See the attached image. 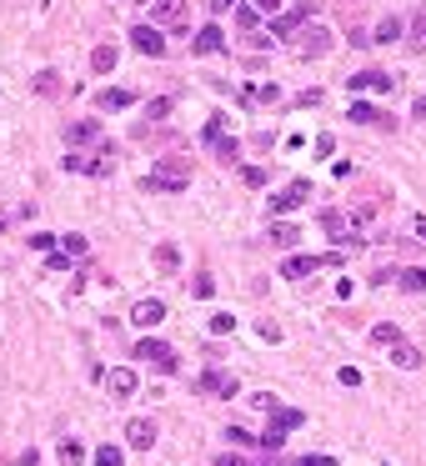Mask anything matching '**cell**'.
Segmentation results:
<instances>
[{
    "label": "cell",
    "instance_id": "6da1fadb",
    "mask_svg": "<svg viewBox=\"0 0 426 466\" xmlns=\"http://www.w3.org/2000/svg\"><path fill=\"white\" fill-rule=\"evenodd\" d=\"M186 186H190V161L186 156H166L145 176V190H186Z\"/></svg>",
    "mask_w": 426,
    "mask_h": 466
},
{
    "label": "cell",
    "instance_id": "7a4b0ae2",
    "mask_svg": "<svg viewBox=\"0 0 426 466\" xmlns=\"http://www.w3.org/2000/svg\"><path fill=\"white\" fill-rule=\"evenodd\" d=\"M256 406L266 411V427H276V431H296L306 421V411H296V406H281V401H276L271 391H261L256 396Z\"/></svg>",
    "mask_w": 426,
    "mask_h": 466
},
{
    "label": "cell",
    "instance_id": "3957f363",
    "mask_svg": "<svg viewBox=\"0 0 426 466\" xmlns=\"http://www.w3.org/2000/svg\"><path fill=\"white\" fill-rule=\"evenodd\" d=\"M346 91H351V96H361V91L391 96V91H396V75H387V71H356V75L346 80Z\"/></svg>",
    "mask_w": 426,
    "mask_h": 466
},
{
    "label": "cell",
    "instance_id": "277c9868",
    "mask_svg": "<svg viewBox=\"0 0 426 466\" xmlns=\"http://www.w3.org/2000/svg\"><path fill=\"white\" fill-rule=\"evenodd\" d=\"M136 361H151L161 376H170V371H176V351H170L166 341H141L136 346Z\"/></svg>",
    "mask_w": 426,
    "mask_h": 466
},
{
    "label": "cell",
    "instance_id": "5b68a950",
    "mask_svg": "<svg viewBox=\"0 0 426 466\" xmlns=\"http://www.w3.org/2000/svg\"><path fill=\"white\" fill-rule=\"evenodd\" d=\"M341 256H291L286 266H281V276L286 281H301V276H316V271H326V266H336Z\"/></svg>",
    "mask_w": 426,
    "mask_h": 466
},
{
    "label": "cell",
    "instance_id": "8992f818",
    "mask_svg": "<svg viewBox=\"0 0 426 466\" xmlns=\"http://www.w3.org/2000/svg\"><path fill=\"white\" fill-rule=\"evenodd\" d=\"M196 391H221L226 401H236V396H241V381H236V376H226V371H216V366H206L201 381H196Z\"/></svg>",
    "mask_w": 426,
    "mask_h": 466
},
{
    "label": "cell",
    "instance_id": "52a82bcc",
    "mask_svg": "<svg viewBox=\"0 0 426 466\" xmlns=\"http://www.w3.org/2000/svg\"><path fill=\"white\" fill-rule=\"evenodd\" d=\"M306 201H311V181H291L281 196H271V216H286V210L306 206Z\"/></svg>",
    "mask_w": 426,
    "mask_h": 466
},
{
    "label": "cell",
    "instance_id": "ba28073f",
    "mask_svg": "<svg viewBox=\"0 0 426 466\" xmlns=\"http://www.w3.org/2000/svg\"><path fill=\"white\" fill-rule=\"evenodd\" d=\"M125 447L151 451V447H156V421H151V416H131V421H125Z\"/></svg>",
    "mask_w": 426,
    "mask_h": 466
},
{
    "label": "cell",
    "instance_id": "9c48e42d",
    "mask_svg": "<svg viewBox=\"0 0 426 466\" xmlns=\"http://www.w3.org/2000/svg\"><path fill=\"white\" fill-rule=\"evenodd\" d=\"M321 226H326V236L346 251V246H361V236H356V226H346V216L341 210H321Z\"/></svg>",
    "mask_w": 426,
    "mask_h": 466
},
{
    "label": "cell",
    "instance_id": "30bf717a",
    "mask_svg": "<svg viewBox=\"0 0 426 466\" xmlns=\"http://www.w3.org/2000/svg\"><path fill=\"white\" fill-rule=\"evenodd\" d=\"M131 321H136V326H145V331H151L156 321H166V301H161V296H141V301L131 306Z\"/></svg>",
    "mask_w": 426,
    "mask_h": 466
},
{
    "label": "cell",
    "instance_id": "8fae6325",
    "mask_svg": "<svg viewBox=\"0 0 426 466\" xmlns=\"http://www.w3.org/2000/svg\"><path fill=\"white\" fill-rule=\"evenodd\" d=\"M131 46H136L141 55H151V60H156V55H166V40H161V30H156V26H136V30H131Z\"/></svg>",
    "mask_w": 426,
    "mask_h": 466
},
{
    "label": "cell",
    "instance_id": "7c38bea8",
    "mask_svg": "<svg viewBox=\"0 0 426 466\" xmlns=\"http://www.w3.org/2000/svg\"><path fill=\"white\" fill-rule=\"evenodd\" d=\"M136 386H141V381H136V371L131 366H116V371H105V391H111V396H136Z\"/></svg>",
    "mask_w": 426,
    "mask_h": 466
},
{
    "label": "cell",
    "instance_id": "4fadbf2b",
    "mask_svg": "<svg viewBox=\"0 0 426 466\" xmlns=\"http://www.w3.org/2000/svg\"><path fill=\"white\" fill-rule=\"evenodd\" d=\"M151 15H156V26H181L186 0H151Z\"/></svg>",
    "mask_w": 426,
    "mask_h": 466
},
{
    "label": "cell",
    "instance_id": "5bb4252c",
    "mask_svg": "<svg viewBox=\"0 0 426 466\" xmlns=\"http://www.w3.org/2000/svg\"><path fill=\"white\" fill-rule=\"evenodd\" d=\"M316 10V0H306V6H296V10H286V15H276V26H271V35H291L296 26H301V20Z\"/></svg>",
    "mask_w": 426,
    "mask_h": 466
},
{
    "label": "cell",
    "instance_id": "9a60e30c",
    "mask_svg": "<svg viewBox=\"0 0 426 466\" xmlns=\"http://www.w3.org/2000/svg\"><path fill=\"white\" fill-rule=\"evenodd\" d=\"M326 51H331V30L326 26H311L301 35V55H326Z\"/></svg>",
    "mask_w": 426,
    "mask_h": 466
},
{
    "label": "cell",
    "instance_id": "2e32d148",
    "mask_svg": "<svg viewBox=\"0 0 426 466\" xmlns=\"http://www.w3.org/2000/svg\"><path fill=\"white\" fill-rule=\"evenodd\" d=\"M91 141H100V120H76V125H66V145H91Z\"/></svg>",
    "mask_w": 426,
    "mask_h": 466
},
{
    "label": "cell",
    "instance_id": "e0dca14e",
    "mask_svg": "<svg viewBox=\"0 0 426 466\" xmlns=\"http://www.w3.org/2000/svg\"><path fill=\"white\" fill-rule=\"evenodd\" d=\"M131 100H136L131 91H121V86H105V91L96 96V111H125Z\"/></svg>",
    "mask_w": 426,
    "mask_h": 466
},
{
    "label": "cell",
    "instance_id": "ac0fdd59",
    "mask_svg": "<svg viewBox=\"0 0 426 466\" xmlns=\"http://www.w3.org/2000/svg\"><path fill=\"white\" fill-rule=\"evenodd\" d=\"M221 46H226V40H221V30H216V26H206L196 40H190V51H196V55H216Z\"/></svg>",
    "mask_w": 426,
    "mask_h": 466
},
{
    "label": "cell",
    "instance_id": "d6986e66",
    "mask_svg": "<svg viewBox=\"0 0 426 466\" xmlns=\"http://www.w3.org/2000/svg\"><path fill=\"white\" fill-rule=\"evenodd\" d=\"M391 361H396L401 371H416V366H421V351H416L411 341H396V346H391Z\"/></svg>",
    "mask_w": 426,
    "mask_h": 466
},
{
    "label": "cell",
    "instance_id": "ffe728a7",
    "mask_svg": "<svg viewBox=\"0 0 426 466\" xmlns=\"http://www.w3.org/2000/svg\"><path fill=\"white\" fill-rule=\"evenodd\" d=\"M116 60H121L116 46H96V51H91V71H96V75H111V71H116Z\"/></svg>",
    "mask_w": 426,
    "mask_h": 466
},
{
    "label": "cell",
    "instance_id": "44dd1931",
    "mask_svg": "<svg viewBox=\"0 0 426 466\" xmlns=\"http://www.w3.org/2000/svg\"><path fill=\"white\" fill-rule=\"evenodd\" d=\"M55 246H60V251H66V256H71V261H85V251H91V241H85V236H80V231H71V236H55Z\"/></svg>",
    "mask_w": 426,
    "mask_h": 466
},
{
    "label": "cell",
    "instance_id": "7402d4cb",
    "mask_svg": "<svg viewBox=\"0 0 426 466\" xmlns=\"http://www.w3.org/2000/svg\"><path fill=\"white\" fill-rule=\"evenodd\" d=\"M351 120H361V125H391V120L381 116L376 105H366V100H351Z\"/></svg>",
    "mask_w": 426,
    "mask_h": 466
},
{
    "label": "cell",
    "instance_id": "603a6c76",
    "mask_svg": "<svg viewBox=\"0 0 426 466\" xmlns=\"http://www.w3.org/2000/svg\"><path fill=\"white\" fill-rule=\"evenodd\" d=\"M391 40H401V20H396V15H387V20L376 26V40H371V46H391Z\"/></svg>",
    "mask_w": 426,
    "mask_h": 466
},
{
    "label": "cell",
    "instance_id": "cb8c5ba5",
    "mask_svg": "<svg viewBox=\"0 0 426 466\" xmlns=\"http://www.w3.org/2000/svg\"><path fill=\"white\" fill-rule=\"evenodd\" d=\"M271 241H276V246H296V241H301V231L286 226V221H271Z\"/></svg>",
    "mask_w": 426,
    "mask_h": 466
},
{
    "label": "cell",
    "instance_id": "d4e9b609",
    "mask_svg": "<svg viewBox=\"0 0 426 466\" xmlns=\"http://www.w3.org/2000/svg\"><path fill=\"white\" fill-rule=\"evenodd\" d=\"M206 331H211V336H231V331H236V316H231V311H216V316L206 321Z\"/></svg>",
    "mask_w": 426,
    "mask_h": 466
},
{
    "label": "cell",
    "instance_id": "484cf974",
    "mask_svg": "<svg viewBox=\"0 0 426 466\" xmlns=\"http://www.w3.org/2000/svg\"><path fill=\"white\" fill-rule=\"evenodd\" d=\"M396 281L407 291H426V266H411V271H396Z\"/></svg>",
    "mask_w": 426,
    "mask_h": 466
},
{
    "label": "cell",
    "instance_id": "4316f807",
    "mask_svg": "<svg viewBox=\"0 0 426 466\" xmlns=\"http://www.w3.org/2000/svg\"><path fill=\"white\" fill-rule=\"evenodd\" d=\"M85 461V447L80 441H60V466H80Z\"/></svg>",
    "mask_w": 426,
    "mask_h": 466
},
{
    "label": "cell",
    "instance_id": "83f0119b",
    "mask_svg": "<svg viewBox=\"0 0 426 466\" xmlns=\"http://www.w3.org/2000/svg\"><path fill=\"white\" fill-rule=\"evenodd\" d=\"M91 461H96V466H125V451H121V447H100Z\"/></svg>",
    "mask_w": 426,
    "mask_h": 466
},
{
    "label": "cell",
    "instance_id": "f1b7e54d",
    "mask_svg": "<svg viewBox=\"0 0 426 466\" xmlns=\"http://www.w3.org/2000/svg\"><path fill=\"white\" fill-rule=\"evenodd\" d=\"M35 91H40V96H60V75H55V71H40V75H35Z\"/></svg>",
    "mask_w": 426,
    "mask_h": 466
},
{
    "label": "cell",
    "instance_id": "f546056e",
    "mask_svg": "<svg viewBox=\"0 0 426 466\" xmlns=\"http://www.w3.org/2000/svg\"><path fill=\"white\" fill-rule=\"evenodd\" d=\"M156 266H161V271H176V266H181V251H176V246H156Z\"/></svg>",
    "mask_w": 426,
    "mask_h": 466
},
{
    "label": "cell",
    "instance_id": "4dcf8cb0",
    "mask_svg": "<svg viewBox=\"0 0 426 466\" xmlns=\"http://www.w3.org/2000/svg\"><path fill=\"white\" fill-rule=\"evenodd\" d=\"M396 341H401L396 326H371V346H396Z\"/></svg>",
    "mask_w": 426,
    "mask_h": 466
},
{
    "label": "cell",
    "instance_id": "1f68e13d",
    "mask_svg": "<svg viewBox=\"0 0 426 466\" xmlns=\"http://www.w3.org/2000/svg\"><path fill=\"white\" fill-rule=\"evenodd\" d=\"M256 447H261V451H281V447H286V431H276V427H266V436L256 441Z\"/></svg>",
    "mask_w": 426,
    "mask_h": 466
},
{
    "label": "cell",
    "instance_id": "d6a6232c",
    "mask_svg": "<svg viewBox=\"0 0 426 466\" xmlns=\"http://www.w3.org/2000/svg\"><path fill=\"white\" fill-rule=\"evenodd\" d=\"M190 296H201V301H206V296H216V276H211V271H201L196 286H190Z\"/></svg>",
    "mask_w": 426,
    "mask_h": 466
},
{
    "label": "cell",
    "instance_id": "836d02e7",
    "mask_svg": "<svg viewBox=\"0 0 426 466\" xmlns=\"http://www.w3.org/2000/svg\"><path fill=\"white\" fill-rule=\"evenodd\" d=\"M211 145H216V156H221V161H236V156H241V145H236V141H226V136H216Z\"/></svg>",
    "mask_w": 426,
    "mask_h": 466
},
{
    "label": "cell",
    "instance_id": "e575fe53",
    "mask_svg": "<svg viewBox=\"0 0 426 466\" xmlns=\"http://www.w3.org/2000/svg\"><path fill=\"white\" fill-rule=\"evenodd\" d=\"M241 186H266V165H241Z\"/></svg>",
    "mask_w": 426,
    "mask_h": 466
},
{
    "label": "cell",
    "instance_id": "d590c367",
    "mask_svg": "<svg viewBox=\"0 0 426 466\" xmlns=\"http://www.w3.org/2000/svg\"><path fill=\"white\" fill-rule=\"evenodd\" d=\"M256 15H261L256 6H236V26H241V30H256Z\"/></svg>",
    "mask_w": 426,
    "mask_h": 466
},
{
    "label": "cell",
    "instance_id": "8d00e7d4",
    "mask_svg": "<svg viewBox=\"0 0 426 466\" xmlns=\"http://www.w3.org/2000/svg\"><path fill=\"white\" fill-rule=\"evenodd\" d=\"M30 246H35V251H46V256H51V251H55V236H51V231H30Z\"/></svg>",
    "mask_w": 426,
    "mask_h": 466
},
{
    "label": "cell",
    "instance_id": "74e56055",
    "mask_svg": "<svg viewBox=\"0 0 426 466\" xmlns=\"http://www.w3.org/2000/svg\"><path fill=\"white\" fill-rule=\"evenodd\" d=\"M411 46H421V51H426V10L411 20Z\"/></svg>",
    "mask_w": 426,
    "mask_h": 466
},
{
    "label": "cell",
    "instance_id": "f35d334b",
    "mask_svg": "<svg viewBox=\"0 0 426 466\" xmlns=\"http://www.w3.org/2000/svg\"><path fill=\"white\" fill-rule=\"evenodd\" d=\"M246 96H251V100H281V91H276V86H246Z\"/></svg>",
    "mask_w": 426,
    "mask_h": 466
},
{
    "label": "cell",
    "instance_id": "ab89813d",
    "mask_svg": "<svg viewBox=\"0 0 426 466\" xmlns=\"http://www.w3.org/2000/svg\"><path fill=\"white\" fill-rule=\"evenodd\" d=\"M161 116H170V100L161 96V100H151V105H145V120H161Z\"/></svg>",
    "mask_w": 426,
    "mask_h": 466
},
{
    "label": "cell",
    "instance_id": "60d3db41",
    "mask_svg": "<svg viewBox=\"0 0 426 466\" xmlns=\"http://www.w3.org/2000/svg\"><path fill=\"white\" fill-rule=\"evenodd\" d=\"M226 441H231V447H256V436H246L241 427H231V431H226Z\"/></svg>",
    "mask_w": 426,
    "mask_h": 466
},
{
    "label": "cell",
    "instance_id": "b9f144b4",
    "mask_svg": "<svg viewBox=\"0 0 426 466\" xmlns=\"http://www.w3.org/2000/svg\"><path fill=\"white\" fill-rule=\"evenodd\" d=\"M336 376H341V386H361V371H356V366H341Z\"/></svg>",
    "mask_w": 426,
    "mask_h": 466
},
{
    "label": "cell",
    "instance_id": "7bdbcfd3",
    "mask_svg": "<svg viewBox=\"0 0 426 466\" xmlns=\"http://www.w3.org/2000/svg\"><path fill=\"white\" fill-rule=\"evenodd\" d=\"M46 266H51V271H71V256H66V251H51Z\"/></svg>",
    "mask_w": 426,
    "mask_h": 466
},
{
    "label": "cell",
    "instance_id": "ee69618b",
    "mask_svg": "<svg viewBox=\"0 0 426 466\" xmlns=\"http://www.w3.org/2000/svg\"><path fill=\"white\" fill-rule=\"evenodd\" d=\"M261 341L276 346V341H281V326H276V321H261Z\"/></svg>",
    "mask_w": 426,
    "mask_h": 466
},
{
    "label": "cell",
    "instance_id": "f6af8a7d",
    "mask_svg": "<svg viewBox=\"0 0 426 466\" xmlns=\"http://www.w3.org/2000/svg\"><path fill=\"white\" fill-rule=\"evenodd\" d=\"M251 6H256V10H261V15H276V10H281V6H286V0H251Z\"/></svg>",
    "mask_w": 426,
    "mask_h": 466
},
{
    "label": "cell",
    "instance_id": "bcb514c9",
    "mask_svg": "<svg viewBox=\"0 0 426 466\" xmlns=\"http://www.w3.org/2000/svg\"><path fill=\"white\" fill-rule=\"evenodd\" d=\"M296 466H336V461H331V456H301Z\"/></svg>",
    "mask_w": 426,
    "mask_h": 466
},
{
    "label": "cell",
    "instance_id": "7dc6e473",
    "mask_svg": "<svg viewBox=\"0 0 426 466\" xmlns=\"http://www.w3.org/2000/svg\"><path fill=\"white\" fill-rule=\"evenodd\" d=\"M211 10H216V15H226V10H236V0H211Z\"/></svg>",
    "mask_w": 426,
    "mask_h": 466
},
{
    "label": "cell",
    "instance_id": "c3c4849f",
    "mask_svg": "<svg viewBox=\"0 0 426 466\" xmlns=\"http://www.w3.org/2000/svg\"><path fill=\"white\" fill-rule=\"evenodd\" d=\"M216 466H246V461H236V456H221V461H216Z\"/></svg>",
    "mask_w": 426,
    "mask_h": 466
},
{
    "label": "cell",
    "instance_id": "681fc988",
    "mask_svg": "<svg viewBox=\"0 0 426 466\" xmlns=\"http://www.w3.org/2000/svg\"><path fill=\"white\" fill-rule=\"evenodd\" d=\"M416 120H426V96H421V100H416Z\"/></svg>",
    "mask_w": 426,
    "mask_h": 466
},
{
    "label": "cell",
    "instance_id": "f907efd6",
    "mask_svg": "<svg viewBox=\"0 0 426 466\" xmlns=\"http://www.w3.org/2000/svg\"><path fill=\"white\" fill-rule=\"evenodd\" d=\"M416 236H421V241H426V216H421V221H416Z\"/></svg>",
    "mask_w": 426,
    "mask_h": 466
}]
</instances>
